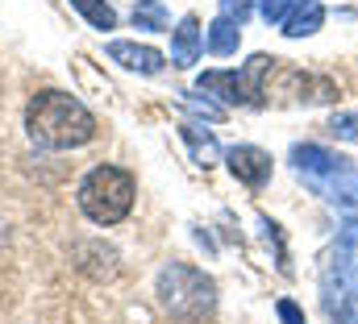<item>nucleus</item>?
<instances>
[{
	"label": "nucleus",
	"instance_id": "9b49d317",
	"mask_svg": "<svg viewBox=\"0 0 358 324\" xmlns=\"http://www.w3.org/2000/svg\"><path fill=\"white\" fill-rule=\"evenodd\" d=\"M208 50L217 54V59H229V54H238V42H242V25L238 21H229V17H217L213 25H208Z\"/></svg>",
	"mask_w": 358,
	"mask_h": 324
},
{
	"label": "nucleus",
	"instance_id": "2eb2a0df",
	"mask_svg": "<svg viewBox=\"0 0 358 324\" xmlns=\"http://www.w3.org/2000/svg\"><path fill=\"white\" fill-rule=\"evenodd\" d=\"M329 133L342 138V142H358V112H338L329 121Z\"/></svg>",
	"mask_w": 358,
	"mask_h": 324
},
{
	"label": "nucleus",
	"instance_id": "6ab92c4d",
	"mask_svg": "<svg viewBox=\"0 0 358 324\" xmlns=\"http://www.w3.org/2000/svg\"><path fill=\"white\" fill-rule=\"evenodd\" d=\"M275 312H279V321H283V324H308V321H304V312H300L292 300H279V304H275Z\"/></svg>",
	"mask_w": 358,
	"mask_h": 324
},
{
	"label": "nucleus",
	"instance_id": "39448f33",
	"mask_svg": "<svg viewBox=\"0 0 358 324\" xmlns=\"http://www.w3.org/2000/svg\"><path fill=\"white\" fill-rule=\"evenodd\" d=\"M134 191L138 187H134L129 170H121L113 162H100V166H92L88 175H84L76 200H80V208H84V216H88L92 225H117V221L129 216Z\"/></svg>",
	"mask_w": 358,
	"mask_h": 324
},
{
	"label": "nucleus",
	"instance_id": "f8f14e48",
	"mask_svg": "<svg viewBox=\"0 0 358 324\" xmlns=\"http://www.w3.org/2000/svg\"><path fill=\"white\" fill-rule=\"evenodd\" d=\"M71 4H76V13L88 21L92 29H113L117 25V13H113L108 0H71Z\"/></svg>",
	"mask_w": 358,
	"mask_h": 324
},
{
	"label": "nucleus",
	"instance_id": "20e7f679",
	"mask_svg": "<svg viewBox=\"0 0 358 324\" xmlns=\"http://www.w3.org/2000/svg\"><path fill=\"white\" fill-rule=\"evenodd\" d=\"M155 295H159L163 312H167L171 321H183V324L204 321V316H213V308H217V283H213L204 270L187 266V262H167V266L159 270Z\"/></svg>",
	"mask_w": 358,
	"mask_h": 324
},
{
	"label": "nucleus",
	"instance_id": "dca6fc26",
	"mask_svg": "<svg viewBox=\"0 0 358 324\" xmlns=\"http://www.w3.org/2000/svg\"><path fill=\"white\" fill-rule=\"evenodd\" d=\"M292 4H296V0H259V13H263L267 25H283L287 13H292Z\"/></svg>",
	"mask_w": 358,
	"mask_h": 324
},
{
	"label": "nucleus",
	"instance_id": "1a4fd4ad",
	"mask_svg": "<svg viewBox=\"0 0 358 324\" xmlns=\"http://www.w3.org/2000/svg\"><path fill=\"white\" fill-rule=\"evenodd\" d=\"M321 21H325V4L321 0H296L287 21H283V34L287 38H308V34L321 29Z\"/></svg>",
	"mask_w": 358,
	"mask_h": 324
},
{
	"label": "nucleus",
	"instance_id": "423d86ee",
	"mask_svg": "<svg viewBox=\"0 0 358 324\" xmlns=\"http://www.w3.org/2000/svg\"><path fill=\"white\" fill-rule=\"evenodd\" d=\"M225 162H229V175H234L238 183H246L250 191L267 187V179H271V154L267 150H259V146H234V150L225 154Z\"/></svg>",
	"mask_w": 358,
	"mask_h": 324
},
{
	"label": "nucleus",
	"instance_id": "7ed1b4c3",
	"mask_svg": "<svg viewBox=\"0 0 358 324\" xmlns=\"http://www.w3.org/2000/svg\"><path fill=\"white\" fill-rule=\"evenodd\" d=\"M321 304L334 324H358V216L346 221L321 270Z\"/></svg>",
	"mask_w": 358,
	"mask_h": 324
},
{
	"label": "nucleus",
	"instance_id": "9d476101",
	"mask_svg": "<svg viewBox=\"0 0 358 324\" xmlns=\"http://www.w3.org/2000/svg\"><path fill=\"white\" fill-rule=\"evenodd\" d=\"M196 59H200V25H196V17H183L176 25V38H171V63L196 67Z\"/></svg>",
	"mask_w": 358,
	"mask_h": 324
},
{
	"label": "nucleus",
	"instance_id": "6e6552de",
	"mask_svg": "<svg viewBox=\"0 0 358 324\" xmlns=\"http://www.w3.org/2000/svg\"><path fill=\"white\" fill-rule=\"evenodd\" d=\"M108 59L125 71H138V75H159L167 67V59L155 46H138V42H108Z\"/></svg>",
	"mask_w": 358,
	"mask_h": 324
},
{
	"label": "nucleus",
	"instance_id": "f03ea898",
	"mask_svg": "<svg viewBox=\"0 0 358 324\" xmlns=\"http://www.w3.org/2000/svg\"><path fill=\"white\" fill-rule=\"evenodd\" d=\"M292 170L325 204H334L342 212H358V166L350 159L304 142V146H292Z\"/></svg>",
	"mask_w": 358,
	"mask_h": 324
},
{
	"label": "nucleus",
	"instance_id": "4468645a",
	"mask_svg": "<svg viewBox=\"0 0 358 324\" xmlns=\"http://www.w3.org/2000/svg\"><path fill=\"white\" fill-rule=\"evenodd\" d=\"M183 142L192 146V154H196V162H200V166H213V162H217V154H221V150H217V142H213L208 133L200 138V129H196V125H183Z\"/></svg>",
	"mask_w": 358,
	"mask_h": 324
},
{
	"label": "nucleus",
	"instance_id": "f257e3e1",
	"mask_svg": "<svg viewBox=\"0 0 358 324\" xmlns=\"http://www.w3.org/2000/svg\"><path fill=\"white\" fill-rule=\"evenodd\" d=\"M25 129L46 150H76L96 138V117L71 96V91H38L25 108Z\"/></svg>",
	"mask_w": 358,
	"mask_h": 324
},
{
	"label": "nucleus",
	"instance_id": "ddd939ff",
	"mask_svg": "<svg viewBox=\"0 0 358 324\" xmlns=\"http://www.w3.org/2000/svg\"><path fill=\"white\" fill-rule=\"evenodd\" d=\"M134 25L138 29H167V8L159 4V0H138L134 4Z\"/></svg>",
	"mask_w": 358,
	"mask_h": 324
},
{
	"label": "nucleus",
	"instance_id": "f3484780",
	"mask_svg": "<svg viewBox=\"0 0 358 324\" xmlns=\"http://www.w3.org/2000/svg\"><path fill=\"white\" fill-rule=\"evenodd\" d=\"M179 100H183L192 112L208 117V121H221V117H225V108H221V104H208V100H200V96H192V91H179Z\"/></svg>",
	"mask_w": 358,
	"mask_h": 324
},
{
	"label": "nucleus",
	"instance_id": "0eeeda50",
	"mask_svg": "<svg viewBox=\"0 0 358 324\" xmlns=\"http://www.w3.org/2000/svg\"><path fill=\"white\" fill-rule=\"evenodd\" d=\"M196 83H200V91L217 96L221 104H255V91H250L246 71H204Z\"/></svg>",
	"mask_w": 358,
	"mask_h": 324
},
{
	"label": "nucleus",
	"instance_id": "a211bd4d",
	"mask_svg": "<svg viewBox=\"0 0 358 324\" xmlns=\"http://www.w3.org/2000/svg\"><path fill=\"white\" fill-rule=\"evenodd\" d=\"M250 8H255V0H221V17H229V21H246L250 17Z\"/></svg>",
	"mask_w": 358,
	"mask_h": 324
}]
</instances>
